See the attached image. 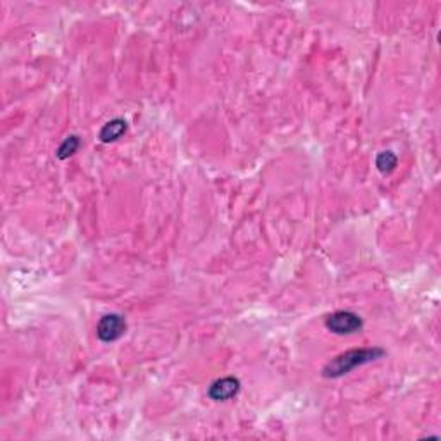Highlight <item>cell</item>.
Segmentation results:
<instances>
[{
  "label": "cell",
  "mask_w": 441,
  "mask_h": 441,
  "mask_svg": "<svg viewBox=\"0 0 441 441\" xmlns=\"http://www.w3.org/2000/svg\"><path fill=\"white\" fill-rule=\"evenodd\" d=\"M384 352L381 348H355V350H348L345 354H340L338 357H334L333 361L327 362L324 366L323 374L324 377H340L345 374L352 372L359 366L368 364L370 361H376L383 355Z\"/></svg>",
  "instance_id": "6da1fadb"
},
{
  "label": "cell",
  "mask_w": 441,
  "mask_h": 441,
  "mask_svg": "<svg viewBox=\"0 0 441 441\" xmlns=\"http://www.w3.org/2000/svg\"><path fill=\"white\" fill-rule=\"evenodd\" d=\"M326 327L336 334H352L362 330V319L348 310H338L326 317Z\"/></svg>",
  "instance_id": "7a4b0ae2"
},
{
  "label": "cell",
  "mask_w": 441,
  "mask_h": 441,
  "mask_svg": "<svg viewBox=\"0 0 441 441\" xmlns=\"http://www.w3.org/2000/svg\"><path fill=\"white\" fill-rule=\"evenodd\" d=\"M126 331V321L119 314H107L97 324V336L104 343L119 340Z\"/></svg>",
  "instance_id": "3957f363"
},
{
  "label": "cell",
  "mask_w": 441,
  "mask_h": 441,
  "mask_svg": "<svg viewBox=\"0 0 441 441\" xmlns=\"http://www.w3.org/2000/svg\"><path fill=\"white\" fill-rule=\"evenodd\" d=\"M240 391V381L236 377L228 376L214 381L209 388V397L216 402H226L229 398L236 397Z\"/></svg>",
  "instance_id": "277c9868"
},
{
  "label": "cell",
  "mask_w": 441,
  "mask_h": 441,
  "mask_svg": "<svg viewBox=\"0 0 441 441\" xmlns=\"http://www.w3.org/2000/svg\"><path fill=\"white\" fill-rule=\"evenodd\" d=\"M126 129H128V126H126L125 119H112L100 129V140L104 143L116 142V140H119L125 135Z\"/></svg>",
  "instance_id": "5b68a950"
},
{
  "label": "cell",
  "mask_w": 441,
  "mask_h": 441,
  "mask_svg": "<svg viewBox=\"0 0 441 441\" xmlns=\"http://www.w3.org/2000/svg\"><path fill=\"white\" fill-rule=\"evenodd\" d=\"M397 155L393 154V152L386 150V152H381L379 155H377L376 159V165L377 169H379L383 174H388V172L393 171L395 168H397Z\"/></svg>",
  "instance_id": "8992f818"
},
{
  "label": "cell",
  "mask_w": 441,
  "mask_h": 441,
  "mask_svg": "<svg viewBox=\"0 0 441 441\" xmlns=\"http://www.w3.org/2000/svg\"><path fill=\"white\" fill-rule=\"evenodd\" d=\"M80 145H81V142H80V138H78V136H74V135L68 136V138H66L64 142H62L61 145H59V148H57V157H59V159H68V157H71L73 154H76L78 148H80Z\"/></svg>",
  "instance_id": "52a82bcc"
}]
</instances>
